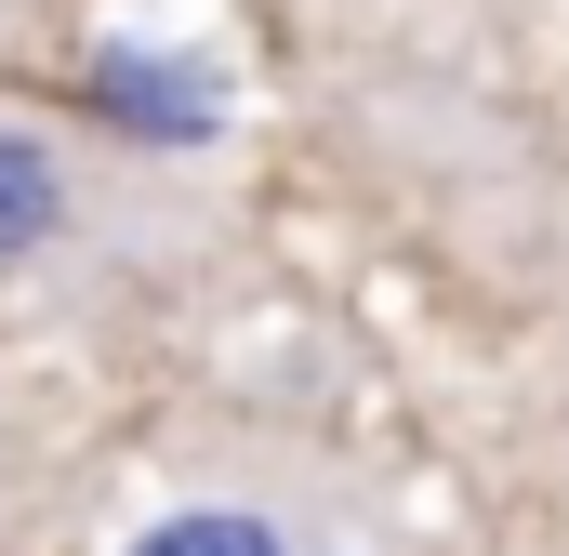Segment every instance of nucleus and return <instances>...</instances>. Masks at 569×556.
Segmentation results:
<instances>
[{"mask_svg":"<svg viewBox=\"0 0 569 556\" xmlns=\"http://www.w3.org/2000/svg\"><path fill=\"white\" fill-rule=\"evenodd\" d=\"M93 93H107V120H133L159 146H199L226 120V80L212 67H172V53H93Z\"/></svg>","mask_w":569,"mask_h":556,"instance_id":"obj_1","label":"nucleus"},{"mask_svg":"<svg viewBox=\"0 0 569 556\" xmlns=\"http://www.w3.org/2000/svg\"><path fill=\"white\" fill-rule=\"evenodd\" d=\"M53 226H67V159H53L40 133H13V120H0V266H13V252H40Z\"/></svg>","mask_w":569,"mask_h":556,"instance_id":"obj_2","label":"nucleus"},{"mask_svg":"<svg viewBox=\"0 0 569 556\" xmlns=\"http://www.w3.org/2000/svg\"><path fill=\"white\" fill-rule=\"evenodd\" d=\"M133 556H291L266 517H239V504H186V517H159Z\"/></svg>","mask_w":569,"mask_h":556,"instance_id":"obj_3","label":"nucleus"}]
</instances>
